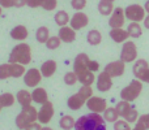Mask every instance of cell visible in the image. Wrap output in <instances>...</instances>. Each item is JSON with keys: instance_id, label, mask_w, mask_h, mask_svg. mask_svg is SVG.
Instances as JSON below:
<instances>
[{"instance_id": "obj_38", "label": "cell", "mask_w": 149, "mask_h": 130, "mask_svg": "<svg viewBox=\"0 0 149 130\" xmlns=\"http://www.w3.org/2000/svg\"><path fill=\"white\" fill-rule=\"evenodd\" d=\"M71 5L74 10H82L86 5V0H71Z\"/></svg>"}, {"instance_id": "obj_32", "label": "cell", "mask_w": 149, "mask_h": 130, "mask_svg": "<svg viewBox=\"0 0 149 130\" xmlns=\"http://www.w3.org/2000/svg\"><path fill=\"white\" fill-rule=\"evenodd\" d=\"M74 118L72 116H63L62 118L59 120V126L63 130H71L74 128Z\"/></svg>"}, {"instance_id": "obj_30", "label": "cell", "mask_w": 149, "mask_h": 130, "mask_svg": "<svg viewBox=\"0 0 149 130\" xmlns=\"http://www.w3.org/2000/svg\"><path fill=\"white\" fill-rule=\"evenodd\" d=\"M97 8H98V12L102 16H110L114 10V4L110 1H100Z\"/></svg>"}, {"instance_id": "obj_8", "label": "cell", "mask_w": 149, "mask_h": 130, "mask_svg": "<svg viewBox=\"0 0 149 130\" xmlns=\"http://www.w3.org/2000/svg\"><path fill=\"white\" fill-rule=\"evenodd\" d=\"M54 104L51 102L47 100L46 103H43L41 107V109L38 111V121L39 124H43V125H47V124L51 121L52 116H54Z\"/></svg>"}, {"instance_id": "obj_14", "label": "cell", "mask_w": 149, "mask_h": 130, "mask_svg": "<svg viewBox=\"0 0 149 130\" xmlns=\"http://www.w3.org/2000/svg\"><path fill=\"white\" fill-rule=\"evenodd\" d=\"M95 87H97L98 91L101 92H106L113 87V78L109 76L106 72L98 74L97 77V82H95Z\"/></svg>"}, {"instance_id": "obj_2", "label": "cell", "mask_w": 149, "mask_h": 130, "mask_svg": "<svg viewBox=\"0 0 149 130\" xmlns=\"http://www.w3.org/2000/svg\"><path fill=\"white\" fill-rule=\"evenodd\" d=\"M31 61V48L26 43H18L12 48V52L9 54L8 63L10 64H21L28 65Z\"/></svg>"}, {"instance_id": "obj_15", "label": "cell", "mask_w": 149, "mask_h": 130, "mask_svg": "<svg viewBox=\"0 0 149 130\" xmlns=\"http://www.w3.org/2000/svg\"><path fill=\"white\" fill-rule=\"evenodd\" d=\"M149 69V64L147 60L144 59H139L135 61L134 66H132V73H134L135 78L139 79V81H141L143 77H144V74L147 73V70Z\"/></svg>"}, {"instance_id": "obj_42", "label": "cell", "mask_w": 149, "mask_h": 130, "mask_svg": "<svg viewBox=\"0 0 149 130\" xmlns=\"http://www.w3.org/2000/svg\"><path fill=\"white\" fill-rule=\"evenodd\" d=\"M88 69H89L90 72H98V69H100V64H98L97 61H94V60H89V63H88Z\"/></svg>"}, {"instance_id": "obj_52", "label": "cell", "mask_w": 149, "mask_h": 130, "mask_svg": "<svg viewBox=\"0 0 149 130\" xmlns=\"http://www.w3.org/2000/svg\"><path fill=\"white\" fill-rule=\"evenodd\" d=\"M0 17H1V7H0Z\"/></svg>"}, {"instance_id": "obj_18", "label": "cell", "mask_w": 149, "mask_h": 130, "mask_svg": "<svg viewBox=\"0 0 149 130\" xmlns=\"http://www.w3.org/2000/svg\"><path fill=\"white\" fill-rule=\"evenodd\" d=\"M110 38L113 39L115 43H124L126 41H128L130 35H128V31L127 30L119 28V29H111L110 30Z\"/></svg>"}, {"instance_id": "obj_53", "label": "cell", "mask_w": 149, "mask_h": 130, "mask_svg": "<svg viewBox=\"0 0 149 130\" xmlns=\"http://www.w3.org/2000/svg\"><path fill=\"white\" fill-rule=\"evenodd\" d=\"M1 108H3V107H1V105H0V111H1Z\"/></svg>"}, {"instance_id": "obj_50", "label": "cell", "mask_w": 149, "mask_h": 130, "mask_svg": "<svg viewBox=\"0 0 149 130\" xmlns=\"http://www.w3.org/2000/svg\"><path fill=\"white\" fill-rule=\"evenodd\" d=\"M41 130H52L51 128H49V126H43V128H42Z\"/></svg>"}, {"instance_id": "obj_28", "label": "cell", "mask_w": 149, "mask_h": 130, "mask_svg": "<svg viewBox=\"0 0 149 130\" xmlns=\"http://www.w3.org/2000/svg\"><path fill=\"white\" fill-rule=\"evenodd\" d=\"M16 102V98L13 96L10 92H4V94H0V105L3 108H8L12 107Z\"/></svg>"}, {"instance_id": "obj_22", "label": "cell", "mask_w": 149, "mask_h": 130, "mask_svg": "<svg viewBox=\"0 0 149 130\" xmlns=\"http://www.w3.org/2000/svg\"><path fill=\"white\" fill-rule=\"evenodd\" d=\"M31 99H33V102L38 103V104H43L49 100V95H47V91L43 87H36L31 92Z\"/></svg>"}, {"instance_id": "obj_31", "label": "cell", "mask_w": 149, "mask_h": 130, "mask_svg": "<svg viewBox=\"0 0 149 130\" xmlns=\"http://www.w3.org/2000/svg\"><path fill=\"white\" fill-rule=\"evenodd\" d=\"M36 38L39 43H46L47 39L50 38L49 28H46V26H41V28H38L37 29V33H36Z\"/></svg>"}, {"instance_id": "obj_39", "label": "cell", "mask_w": 149, "mask_h": 130, "mask_svg": "<svg viewBox=\"0 0 149 130\" xmlns=\"http://www.w3.org/2000/svg\"><path fill=\"white\" fill-rule=\"evenodd\" d=\"M56 5H58V0H45L42 8L45 10H54L56 8Z\"/></svg>"}, {"instance_id": "obj_44", "label": "cell", "mask_w": 149, "mask_h": 130, "mask_svg": "<svg viewBox=\"0 0 149 130\" xmlns=\"http://www.w3.org/2000/svg\"><path fill=\"white\" fill-rule=\"evenodd\" d=\"M13 5V0H0V7L1 8H10Z\"/></svg>"}, {"instance_id": "obj_41", "label": "cell", "mask_w": 149, "mask_h": 130, "mask_svg": "<svg viewBox=\"0 0 149 130\" xmlns=\"http://www.w3.org/2000/svg\"><path fill=\"white\" fill-rule=\"evenodd\" d=\"M43 3H45V0H28L26 5L30 8H38V7H42Z\"/></svg>"}, {"instance_id": "obj_43", "label": "cell", "mask_w": 149, "mask_h": 130, "mask_svg": "<svg viewBox=\"0 0 149 130\" xmlns=\"http://www.w3.org/2000/svg\"><path fill=\"white\" fill-rule=\"evenodd\" d=\"M41 129H42L41 124H39V122H37V121H36V122H31V124H29V125L26 126V128L24 129V130H41Z\"/></svg>"}, {"instance_id": "obj_7", "label": "cell", "mask_w": 149, "mask_h": 130, "mask_svg": "<svg viewBox=\"0 0 149 130\" xmlns=\"http://www.w3.org/2000/svg\"><path fill=\"white\" fill-rule=\"evenodd\" d=\"M137 59V47L135 42L126 41L122 47L120 52V60L123 63H134Z\"/></svg>"}, {"instance_id": "obj_36", "label": "cell", "mask_w": 149, "mask_h": 130, "mask_svg": "<svg viewBox=\"0 0 149 130\" xmlns=\"http://www.w3.org/2000/svg\"><path fill=\"white\" fill-rule=\"evenodd\" d=\"M77 82V76L74 72H68V73L64 74V83L68 85V86H72Z\"/></svg>"}, {"instance_id": "obj_49", "label": "cell", "mask_w": 149, "mask_h": 130, "mask_svg": "<svg viewBox=\"0 0 149 130\" xmlns=\"http://www.w3.org/2000/svg\"><path fill=\"white\" fill-rule=\"evenodd\" d=\"M131 130H145V129L143 128V126L140 125V124H136V126H135L134 129H131Z\"/></svg>"}, {"instance_id": "obj_3", "label": "cell", "mask_w": 149, "mask_h": 130, "mask_svg": "<svg viewBox=\"0 0 149 130\" xmlns=\"http://www.w3.org/2000/svg\"><path fill=\"white\" fill-rule=\"evenodd\" d=\"M93 96V89L92 86H82L74 95L68 98L67 105L70 109L79 111L84 104H86L88 99Z\"/></svg>"}, {"instance_id": "obj_25", "label": "cell", "mask_w": 149, "mask_h": 130, "mask_svg": "<svg viewBox=\"0 0 149 130\" xmlns=\"http://www.w3.org/2000/svg\"><path fill=\"white\" fill-rule=\"evenodd\" d=\"M70 20H71V17L65 10H59V12H56V14H55V22H56V25L60 26V28L67 26L68 23H70Z\"/></svg>"}, {"instance_id": "obj_40", "label": "cell", "mask_w": 149, "mask_h": 130, "mask_svg": "<svg viewBox=\"0 0 149 130\" xmlns=\"http://www.w3.org/2000/svg\"><path fill=\"white\" fill-rule=\"evenodd\" d=\"M136 122L140 124V125H141L145 130H149V113L148 115H141Z\"/></svg>"}, {"instance_id": "obj_26", "label": "cell", "mask_w": 149, "mask_h": 130, "mask_svg": "<svg viewBox=\"0 0 149 130\" xmlns=\"http://www.w3.org/2000/svg\"><path fill=\"white\" fill-rule=\"evenodd\" d=\"M127 31H128V35L131 38H139L143 34V28L140 22H131L127 28Z\"/></svg>"}, {"instance_id": "obj_9", "label": "cell", "mask_w": 149, "mask_h": 130, "mask_svg": "<svg viewBox=\"0 0 149 130\" xmlns=\"http://www.w3.org/2000/svg\"><path fill=\"white\" fill-rule=\"evenodd\" d=\"M126 23V16H124V9L120 7L114 8L113 13L110 14V20H109V25L111 29H119L123 28Z\"/></svg>"}, {"instance_id": "obj_33", "label": "cell", "mask_w": 149, "mask_h": 130, "mask_svg": "<svg viewBox=\"0 0 149 130\" xmlns=\"http://www.w3.org/2000/svg\"><path fill=\"white\" fill-rule=\"evenodd\" d=\"M12 77V64L10 63H5V64L0 65V81L3 79H8Z\"/></svg>"}, {"instance_id": "obj_12", "label": "cell", "mask_w": 149, "mask_h": 130, "mask_svg": "<svg viewBox=\"0 0 149 130\" xmlns=\"http://www.w3.org/2000/svg\"><path fill=\"white\" fill-rule=\"evenodd\" d=\"M86 107L90 112L94 113H103L105 109L107 108V102H106L103 98L100 96H92L88 99L86 102Z\"/></svg>"}, {"instance_id": "obj_13", "label": "cell", "mask_w": 149, "mask_h": 130, "mask_svg": "<svg viewBox=\"0 0 149 130\" xmlns=\"http://www.w3.org/2000/svg\"><path fill=\"white\" fill-rule=\"evenodd\" d=\"M88 23H89V17L82 12H76L70 20V26L76 31L84 29Z\"/></svg>"}, {"instance_id": "obj_11", "label": "cell", "mask_w": 149, "mask_h": 130, "mask_svg": "<svg viewBox=\"0 0 149 130\" xmlns=\"http://www.w3.org/2000/svg\"><path fill=\"white\" fill-rule=\"evenodd\" d=\"M124 70H126V63H123L122 60H116V61L109 63V64L105 66V69H103V72H106L111 78L123 76Z\"/></svg>"}, {"instance_id": "obj_10", "label": "cell", "mask_w": 149, "mask_h": 130, "mask_svg": "<svg viewBox=\"0 0 149 130\" xmlns=\"http://www.w3.org/2000/svg\"><path fill=\"white\" fill-rule=\"evenodd\" d=\"M42 81L41 70L37 68H31L25 72L24 74V83L28 87H37Z\"/></svg>"}, {"instance_id": "obj_47", "label": "cell", "mask_w": 149, "mask_h": 130, "mask_svg": "<svg viewBox=\"0 0 149 130\" xmlns=\"http://www.w3.org/2000/svg\"><path fill=\"white\" fill-rule=\"evenodd\" d=\"M141 82H147V83H149V69L147 70V73L144 74V77H143Z\"/></svg>"}, {"instance_id": "obj_5", "label": "cell", "mask_w": 149, "mask_h": 130, "mask_svg": "<svg viewBox=\"0 0 149 130\" xmlns=\"http://www.w3.org/2000/svg\"><path fill=\"white\" fill-rule=\"evenodd\" d=\"M143 91V83L139 79H134L130 82L128 86H126L123 90L120 91V99L126 100V102H134L139 98V95Z\"/></svg>"}, {"instance_id": "obj_46", "label": "cell", "mask_w": 149, "mask_h": 130, "mask_svg": "<svg viewBox=\"0 0 149 130\" xmlns=\"http://www.w3.org/2000/svg\"><path fill=\"white\" fill-rule=\"evenodd\" d=\"M143 23H144V28L149 30V14H148V16H145L144 21H143Z\"/></svg>"}, {"instance_id": "obj_35", "label": "cell", "mask_w": 149, "mask_h": 130, "mask_svg": "<svg viewBox=\"0 0 149 130\" xmlns=\"http://www.w3.org/2000/svg\"><path fill=\"white\" fill-rule=\"evenodd\" d=\"M139 117H140V116H139V113H137V111L132 108V109L130 111V112L127 113V115L124 116L123 118H124V120H126L128 124H134V122H136V121L139 120Z\"/></svg>"}, {"instance_id": "obj_51", "label": "cell", "mask_w": 149, "mask_h": 130, "mask_svg": "<svg viewBox=\"0 0 149 130\" xmlns=\"http://www.w3.org/2000/svg\"><path fill=\"white\" fill-rule=\"evenodd\" d=\"M100 1H110V3H114L115 0H100Z\"/></svg>"}, {"instance_id": "obj_45", "label": "cell", "mask_w": 149, "mask_h": 130, "mask_svg": "<svg viewBox=\"0 0 149 130\" xmlns=\"http://www.w3.org/2000/svg\"><path fill=\"white\" fill-rule=\"evenodd\" d=\"M26 1H28V0H13V7L21 8V7H24V5H26Z\"/></svg>"}, {"instance_id": "obj_29", "label": "cell", "mask_w": 149, "mask_h": 130, "mask_svg": "<svg viewBox=\"0 0 149 130\" xmlns=\"http://www.w3.org/2000/svg\"><path fill=\"white\" fill-rule=\"evenodd\" d=\"M119 118V115L118 112H116L115 108H111V107H107L105 109V112H103V120L106 121V122H115V121H118Z\"/></svg>"}, {"instance_id": "obj_17", "label": "cell", "mask_w": 149, "mask_h": 130, "mask_svg": "<svg viewBox=\"0 0 149 130\" xmlns=\"http://www.w3.org/2000/svg\"><path fill=\"white\" fill-rule=\"evenodd\" d=\"M58 36L64 43H72V42H74V39H76V30H73L71 26H63V28L59 29Z\"/></svg>"}, {"instance_id": "obj_16", "label": "cell", "mask_w": 149, "mask_h": 130, "mask_svg": "<svg viewBox=\"0 0 149 130\" xmlns=\"http://www.w3.org/2000/svg\"><path fill=\"white\" fill-rule=\"evenodd\" d=\"M89 56L86 54H79L76 57H74L73 61V72L74 73H80V72L84 70H89L88 69V63H89Z\"/></svg>"}, {"instance_id": "obj_23", "label": "cell", "mask_w": 149, "mask_h": 130, "mask_svg": "<svg viewBox=\"0 0 149 130\" xmlns=\"http://www.w3.org/2000/svg\"><path fill=\"white\" fill-rule=\"evenodd\" d=\"M16 100L18 102V104H21V107L25 108V107H29L31 105V92H29L28 90H20L16 95Z\"/></svg>"}, {"instance_id": "obj_24", "label": "cell", "mask_w": 149, "mask_h": 130, "mask_svg": "<svg viewBox=\"0 0 149 130\" xmlns=\"http://www.w3.org/2000/svg\"><path fill=\"white\" fill-rule=\"evenodd\" d=\"M86 41H88V43L92 44V46H98V44L102 42V34H101L98 30L93 29V30H90L89 33H88Z\"/></svg>"}, {"instance_id": "obj_34", "label": "cell", "mask_w": 149, "mask_h": 130, "mask_svg": "<svg viewBox=\"0 0 149 130\" xmlns=\"http://www.w3.org/2000/svg\"><path fill=\"white\" fill-rule=\"evenodd\" d=\"M45 44H46V47L49 50H56V48H59V47H60V44H62V41H60L59 36L54 35V36H50Z\"/></svg>"}, {"instance_id": "obj_48", "label": "cell", "mask_w": 149, "mask_h": 130, "mask_svg": "<svg viewBox=\"0 0 149 130\" xmlns=\"http://www.w3.org/2000/svg\"><path fill=\"white\" fill-rule=\"evenodd\" d=\"M144 9H145V12L149 14V0H147L145 1V4H144Z\"/></svg>"}, {"instance_id": "obj_6", "label": "cell", "mask_w": 149, "mask_h": 130, "mask_svg": "<svg viewBox=\"0 0 149 130\" xmlns=\"http://www.w3.org/2000/svg\"><path fill=\"white\" fill-rule=\"evenodd\" d=\"M145 9L140 4H131L124 9V16L127 20L132 21V22H140L144 21L145 18Z\"/></svg>"}, {"instance_id": "obj_4", "label": "cell", "mask_w": 149, "mask_h": 130, "mask_svg": "<svg viewBox=\"0 0 149 130\" xmlns=\"http://www.w3.org/2000/svg\"><path fill=\"white\" fill-rule=\"evenodd\" d=\"M38 120V111L33 107V105H29V107L22 108L20 113L17 115L15 122L16 126L18 128V130H24L29 124L36 122Z\"/></svg>"}, {"instance_id": "obj_37", "label": "cell", "mask_w": 149, "mask_h": 130, "mask_svg": "<svg viewBox=\"0 0 149 130\" xmlns=\"http://www.w3.org/2000/svg\"><path fill=\"white\" fill-rule=\"evenodd\" d=\"M131 125L126 120H118L114 122V130H131Z\"/></svg>"}, {"instance_id": "obj_27", "label": "cell", "mask_w": 149, "mask_h": 130, "mask_svg": "<svg viewBox=\"0 0 149 130\" xmlns=\"http://www.w3.org/2000/svg\"><path fill=\"white\" fill-rule=\"evenodd\" d=\"M116 112H118L119 117H124V116L127 115V113L130 112V111L132 109L131 104H130V102H126V100H120L119 103H116V107H115Z\"/></svg>"}, {"instance_id": "obj_20", "label": "cell", "mask_w": 149, "mask_h": 130, "mask_svg": "<svg viewBox=\"0 0 149 130\" xmlns=\"http://www.w3.org/2000/svg\"><path fill=\"white\" fill-rule=\"evenodd\" d=\"M56 68H58V64L55 60H47V61H45L43 64H42L39 70H41L42 77L49 78V77L54 76V73L56 72Z\"/></svg>"}, {"instance_id": "obj_21", "label": "cell", "mask_w": 149, "mask_h": 130, "mask_svg": "<svg viewBox=\"0 0 149 130\" xmlns=\"http://www.w3.org/2000/svg\"><path fill=\"white\" fill-rule=\"evenodd\" d=\"M77 76V81L82 85V86H92L95 81V77L94 73L90 70H84V72H80V73L76 74Z\"/></svg>"}, {"instance_id": "obj_1", "label": "cell", "mask_w": 149, "mask_h": 130, "mask_svg": "<svg viewBox=\"0 0 149 130\" xmlns=\"http://www.w3.org/2000/svg\"><path fill=\"white\" fill-rule=\"evenodd\" d=\"M74 130H107V126L100 113L90 112L74 122Z\"/></svg>"}, {"instance_id": "obj_19", "label": "cell", "mask_w": 149, "mask_h": 130, "mask_svg": "<svg viewBox=\"0 0 149 130\" xmlns=\"http://www.w3.org/2000/svg\"><path fill=\"white\" fill-rule=\"evenodd\" d=\"M28 35H29V31L26 29V26H24V25H17L10 30V38L15 39V41L22 42L28 38Z\"/></svg>"}]
</instances>
